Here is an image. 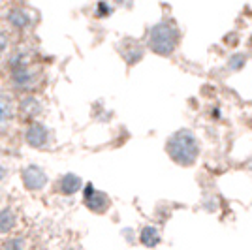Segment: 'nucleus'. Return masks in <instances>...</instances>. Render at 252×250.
Instances as JSON below:
<instances>
[{"label": "nucleus", "mask_w": 252, "mask_h": 250, "mask_svg": "<svg viewBox=\"0 0 252 250\" xmlns=\"http://www.w3.org/2000/svg\"><path fill=\"white\" fill-rule=\"evenodd\" d=\"M166 151H168V156L179 166H194L200 156V143H198V137L192 134V130L183 128L168 139Z\"/></svg>", "instance_id": "nucleus-1"}, {"label": "nucleus", "mask_w": 252, "mask_h": 250, "mask_svg": "<svg viewBox=\"0 0 252 250\" xmlns=\"http://www.w3.org/2000/svg\"><path fill=\"white\" fill-rule=\"evenodd\" d=\"M179 45V29L173 21L157 23L149 32V47L151 51L162 57H169Z\"/></svg>", "instance_id": "nucleus-2"}, {"label": "nucleus", "mask_w": 252, "mask_h": 250, "mask_svg": "<svg viewBox=\"0 0 252 250\" xmlns=\"http://www.w3.org/2000/svg\"><path fill=\"white\" fill-rule=\"evenodd\" d=\"M23 183L29 190H40L47 183V175L43 173L40 167L31 166L23 171Z\"/></svg>", "instance_id": "nucleus-3"}, {"label": "nucleus", "mask_w": 252, "mask_h": 250, "mask_svg": "<svg viewBox=\"0 0 252 250\" xmlns=\"http://www.w3.org/2000/svg\"><path fill=\"white\" fill-rule=\"evenodd\" d=\"M27 141H29L32 147H43L45 141H47V130H45L42 125L34 123V125H31V128L27 130Z\"/></svg>", "instance_id": "nucleus-4"}, {"label": "nucleus", "mask_w": 252, "mask_h": 250, "mask_svg": "<svg viewBox=\"0 0 252 250\" xmlns=\"http://www.w3.org/2000/svg\"><path fill=\"white\" fill-rule=\"evenodd\" d=\"M139 241L145 245V247H157L160 243V233L155 226H145L139 233Z\"/></svg>", "instance_id": "nucleus-5"}, {"label": "nucleus", "mask_w": 252, "mask_h": 250, "mask_svg": "<svg viewBox=\"0 0 252 250\" xmlns=\"http://www.w3.org/2000/svg\"><path fill=\"white\" fill-rule=\"evenodd\" d=\"M81 188V179L77 177V175H66V177L61 181V190H63V194H66V196H72V194H75L77 190Z\"/></svg>", "instance_id": "nucleus-6"}, {"label": "nucleus", "mask_w": 252, "mask_h": 250, "mask_svg": "<svg viewBox=\"0 0 252 250\" xmlns=\"http://www.w3.org/2000/svg\"><path fill=\"white\" fill-rule=\"evenodd\" d=\"M87 205H89V209H93V211H104L105 205H107V198H105L102 192H96L91 196V198H87Z\"/></svg>", "instance_id": "nucleus-7"}, {"label": "nucleus", "mask_w": 252, "mask_h": 250, "mask_svg": "<svg viewBox=\"0 0 252 250\" xmlns=\"http://www.w3.org/2000/svg\"><path fill=\"white\" fill-rule=\"evenodd\" d=\"M15 224V215L11 209H4L0 213V231H10Z\"/></svg>", "instance_id": "nucleus-8"}, {"label": "nucleus", "mask_w": 252, "mask_h": 250, "mask_svg": "<svg viewBox=\"0 0 252 250\" xmlns=\"http://www.w3.org/2000/svg\"><path fill=\"white\" fill-rule=\"evenodd\" d=\"M10 113H11V105H10V100L6 98V96H0V128L8 123V119H10Z\"/></svg>", "instance_id": "nucleus-9"}, {"label": "nucleus", "mask_w": 252, "mask_h": 250, "mask_svg": "<svg viewBox=\"0 0 252 250\" xmlns=\"http://www.w3.org/2000/svg\"><path fill=\"white\" fill-rule=\"evenodd\" d=\"M245 64H247V55H245V53H237V55H233L230 59L228 68H230L231 72H239Z\"/></svg>", "instance_id": "nucleus-10"}, {"label": "nucleus", "mask_w": 252, "mask_h": 250, "mask_svg": "<svg viewBox=\"0 0 252 250\" xmlns=\"http://www.w3.org/2000/svg\"><path fill=\"white\" fill-rule=\"evenodd\" d=\"M10 21L13 23L15 27H25V25H27V21H29V19H27V15H25L23 11L13 10V11H11V13H10Z\"/></svg>", "instance_id": "nucleus-11"}, {"label": "nucleus", "mask_w": 252, "mask_h": 250, "mask_svg": "<svg viewBox=\"0 0 252 250\" xmlns=\"http://www.w3.org/2000/svg\"><path fill=\"white\" fill-rule=\"evenodd\" d=\"M23 111H27V115L31 111V117H32V115H36L40 111V105H38V102H36L34 98H27V100L23 102Z\"/></svg>", "instance_id": "nucleus-12"}, {"label": "nucleus", "mask_w": 252, "mask_h": 250, "mask_svg": "<svg viewBox=\"0 0 252 250\" xmlns=\"http://www.w3.org/2000/svg\"><path fill=\"white\" fill-rule=\"evenodd\" d=\"M111 10H109V6L105 4V2H100L98 4V15H109Z\"/></svg>", "instance_id": "nucleus-13"}, {"label": "nucleus", "mask_w": 252, "mask_h": 250, "mask_svg": "<svg viewBox=\"0 0 252 250\" xmlns=\"http://www.w3.org/2000/svg\"><path fill=\"white\" fill-rule=\"evenodd\" d=\"M6 43H8L6 34H4V32H0V51H4V49H6Z\"/></svg>", "instance_id": "nucleus-14"}, {"label": "nucleus", "mask_w": 252, "mask_h": 250, "mask_svg": "<svg viewBox=\"0 0 252 250\" xmlns=\"http://www.w3.org/2000/svg\"><path fill=\"white\" fill-rule=\"evenodd\" d=\"M117 4H121V6H130L134 0H115Z\"/></svg>", "instance_id": "nucleus-15"}, {"label": "nucleus", "mask_w": 252, "mask_h": 250, "mask_svg": "<svg viewBox=\"0 0 252 250\" xmlns=\"http://www.w3.org/2000/svg\"><path fill=\"white\" fill-rule=\"evenodd\" d=\"M4 173H6V171H4V167L0 166V181H2V177H4Z\"/></svg>", "instance_id": "nucleus-16"}]
</instances>
